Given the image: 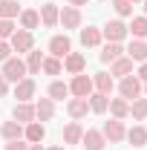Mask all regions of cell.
<instances>
[{
    "mask_svg": "<svg viewBox=\"0 0 147 150\" xmlns=\"http://www.w3.org/2000/svg\"><path fill=\"white\" fill-rule=\"evenodd\" d=\"M18 18H20V29H26V32H32V29L40 26V15H37L35 9H23Z\"/></svg>",
    "mask_w": 147,
    "mask_h": 150,
    "instance_id": "cell-20",
    "label": "cell"
},
{
    "mask_svg": "<svg viewBox=\"0 0 147 150\" xmlns=\"http://www.w3.org/2000/svg\"><path fill=\"white\" fill-rule=\"evenodd\" d=\"M52 115H55V101L52 98H40L35 104V121H52Z\"/></svg>",
    "mask_w": 147,
    "mask_h": 150,
    "instance_id": "cell-12",
    "label": "cell"
},
{
    "mask_svg": "<svg viewBox=\"0 0 147 150\" xmlns=\"http://www.w3.org/2000/svg\"><path fill=\"white\" fill-rule=\"evenodd\" d=\"M26 75H37L40 72V64H43V55H40V52H35V49H32V52H26Z\"/></svg>",
    "mask_w": 147,
    "mask_h": 150,
    "instance_id": "cell-32",
    "label": "cell"
},
{
    "mask_svg": "<svg viewBox=\"0 0 147 150\" xmlns=\"http://www.w3.org/2000/svg\"><path fill=\"white\" fill-rule=\"evenodd\" d=\"M127 32L136 38V40H144L147 38V18L144 15H141V18H133V23L127 26Z\"/></svg>",
    "mask_w": 147,
    "mask_h": 150,
    "instance_id": "cell-26",
    "label": "cell"
},
{
    "mask_svg": "<svg viewBox=\"0 0 147 150\" xmlns=\"http://www.w3.org/2000/svg\"><path fill=\"white\" fill-rule=\"evenodd\" d=\"M112 9L118 12V18H130L133 15V3L130 0H112Z\"/></svg>",
    "mask_w": 147,
    "mask_h": 150,
    "instance_id": "cell-34",
    "label": "cell"
},
{
    "mask_svg": "<svg viewBox=\"0 0 147 150\" xmlns=\"http://www.w3.org/2000/svg\"><path fill=\"white\" fill-rule=\"evenodd\" d=\"M40 69L46 75H61V69H64V64H61V58H43V64H40Z\"/></svg>",
    "mask_w": 147,
    "mask_h": 150,
    "instance_id": "cell-33",
    "label": "cell"
},
{
    "mask_svg": "<svg viewBox=\"0 0 147 150\" xmlns=\"http://www.w3.org/2000/svg\"><path fill=\"white\" fill-rule=\"evenodd\" d=\"M58 23H61L64 29H78V26H81V9H75V6H66V9L58 15Z\"/></svg>",
    "mask_w": 147,
    "mask_h": 150,
    "instance_id": "cell-10",
    "label": "cell"
},
{
    "mask_svg": "<svg viewBox=\"0 0 147 150\" xmlns=\"http://www.w3.org/2000/svg\"><path fill=\"white\" fill-rule=\"evenodd\" d=\"M121 52H124L121 43H107V46L101 49V64H112L115 58H121Z\"/></svg>",
    "mask_w": 147,
    "mask_h": 150,
    "instance_id": "cell-28",
    "label": "cell"
},
{
    "mask_svg": "<svg viewBox=\"0 0 147 150\" xmlns=\"http://www.w3.org/2000/svg\"><path fill=\"white\" fill-rule=\"evenodd\" d=\"M124 139H130V144H133V147H144V144H147V127L136 124L133 130H127V136H124Z\"/></svg>",
    "mask_w": 147,
    "mask_h": 150,
    "instance_id": "cell-25",
    "label": "cell"
},
{
    "mask_svg": "<svg viewBox=\"0 0 147 150\" xmlns=\"http://www.w3.org/2000/svg\"><path fill=\"white\" fill-rule=\"evenodd\" d=\"M49 52H52V58H66L72 52V40L66 35H55L49 40Z\"/></svg>",
    "mask_w": 147,
    "mask_h": 150,
    "instance_id": "cell-8",
    "label": "cell"
},
{
    "mask_svg": "<svg viewBox=\"0 0 147 150\" xmlns=\"http://www.w3.org/2000/svg\"><path fill=\"white\" fill-rule=\"evenodd\" d=\"M35 90H37L35 78L26 75V78H20L18 84H15V98H18V101H29V98H35Z\"/></svg>",
    "mask_w": 147,
    "mask_h": 150,
    "instance_id": "cell-7",
    "label": "cell"
},
{
    "mask_svg": "<svg viewBox=\"0 0 147 150\" xmlns=\"http://www.w3.org/2000/svg\"><path fill=\"white\" fill-rule=\"evenodd\" d=\"M127 58L133 64H144L147 61V40H133L127 46Z\"/></svg>",
    "mask_w": 147,
    "mask_h": 150,
    "instance_id": "cell-17",
    "label": "cell"
},
{
    "mask_svg": "<svg viewBox=\"0 0 147 150\" xmlns=\"http://www.w3.org/2000/svg\"><path fill=\"white\" fill-rule=\"evenodd\" d=\"M144 93H147V87H144Z\"/></svg>",
    "mask_w": 147,
    "mask_h": 150,
    "instance_id": "cell-45",
    "label": "cell"
},
{
    "mask_svg": "<svg viewBox=\"0 0 147 150\" xmlns=\"http://www.w3.org/2000/svg\"><path fill=\"white\" fill-rule=\"evenodd\" d=\"M130 3H139V0H130Z\"/></svg>",
    "mask_w": 147,
    "mask_h": 150,
    "instance_id": "cell-44",
    "label": "cell"
},
{
    "mask_svg": "<svg viewBox=\"0 0 147 150\" xmlns=\"http://www.w3.org/2000/svg\"><path fill=\"white\" fill-rule=\"evenodd\" d=\"M43 136H46V127H43L40 121H29V124L23 127V139H26L29 144H40Z\"/></svg>",
    "mask_w": 147,
    "mask_h": 150,
    "instance_id": "cell-13",
    "label": "cell"
},
{
    "mask_svg": "<svg viewBox=\"0 0 147 150\" xmlns=\"http://www.w3.org/2000/svg\"><path fill=\"white\" fill-rule=\"evenodd\" d=\"M66 112L78 121V118H84V115L90 112V101H87V98H69V101H66Z\"/></svg>",
    "mask_w": 147,
    "mask_h": 150,
    "instance_id": "cell-16",
    "label": "cell"
},
{
    "mask_svg": "<svg viewBox=\"0 0 147 150\" xmlns=\"http://www.w3.org/2000/svg\"><path fill=\"white\" fill-rule=\"evenodd\" d=\"M9 46H12V52H32L35 49V35L26 32V29H15V35L9 38Z\"/></svg>",
    "mask_w": 147,
    "mask_h": 150,
    "instance_id": "cell-1",
    "label": "cell"
},
{
    "mask_svg": "<svg viewBox=\"0 0 147 150\" xmlns=\"http://www.w3.org/2000/svg\"><path fill=\"white\" fill-rule=\"evenodd\" d=\"M136 78H139V81H144V84H147V61L141 64V67H139V75H136Z\"/></svg>",
    "mask_w": 147,
    "mask_h": 150,
    "instance_id": "cell-38",
    "label": "cell"
},
{
    "mask_svg": "<svg viewBox=\"0 0 147 150\" xmlns=\"http://www.w3.org/2000/svg\"><path fill=\"white\" fill-rule=\"evenodd\" d=\"M46 150H64V147H61V144H55V147H46Z\"/></svg>",
    "mask_w": 147,
    "mask_h": 150,
    "instance_id": "cell-42",
    "label": "cell"
},
{
    "mask_svg": "<svg viewBox=\"0 0 147 150\" xmlns=\"http://www.w3.org/2000/svg\"><path fill=\"white\" fill-rule=\"evenodd\" d=\"M101 133H104V139H107L110 144H115V142H121V139L127 136V130H124V121H121V118H110V121H104V127H101Z\"/></svg>",
    "mask_w": 147,
    "mask_h": 150,
    "instance_id": "cell-6",
    "label": "cell"
},
{
    "mask_svg": "<svg viewBox=\"0 0 147 150\" xmlns=\"http://www.w3.org/2000/svg\"><path fill=\"white\" fill-rule=\"evenodd\" d=\"M144 18H147V0H144Z\"/></svg>",
    "mask_w": 147,
    "mask_h": 150,
    "instance_id": "cell-43",
    "label": "cell"
},
{
    "mask_svg": "<svg viewBox=\"0 0 147 150\" xmlns=\"http://www.w3.org/2000/svg\"><path fill=\"white\" fill-rule=\"evenodd\" d=\"M64 69H66L69 75L84 72V69H87V58L81 55V52H69V55L64 58Z\"/></svg>",
    "mask_w": 147,
    "mask_h": 150,
    "instance_id": "cell-14",
    "label": "cell"
},
{
    "mask_svg": "<svg viewBox=\"0 0 147 150\" xmlns=\"http://www.w3.org/2000/svg\"><path fill=\"white\" fill-rule=\"evenodd\" d=\"M127 35H130L127 23H121V20H107V26L101 29V38H107V43H121Z\"/></svg>",
    "mask_w": 147,
    "mask_h": 150,
    "instance_id": "cell-3",
    "label": "cell"
},
{
    "mask_svg": "<svg viewBox=\"0 0 147 150\" xmlns=\"http://www.w3.org/2000/svg\"><path fill=\"white\" fill-rule=\"evenodd\" d=\"M81 144H84L87 150H104L107 139H104V133H101V130H84V136H81Z\"/></svg>",
    "mask_w": 147,
    "mask_h": 150,
    "instance_id": "cell-11",
    "label": "cell"
},
{
    "mask_svg": "<svg viewBox=\"0 0 147 150\" xmlns=\"http://www.w3.org/2000/svg\"><path fill=\"white\" fill-rule=\"evenodd\" d=\"M81 43L84 46H98L101 43V29H95V26H87V29H81Z\"/></svg>",
    "mask_w": 147,
    "mask_h": 150,
    "instance_id": "cell-27",
    "label": "cell"
},
{
    "mask_svg": "<svg viewBox=\"0 0 147 150\" xmlns=\"http://www.w3.org/2000/svg\"><path fill=\"white\" fill-rule=\"evenodd\" d=\"M12 118L20 121V124L26 127L29 121H35V107H32L29 101H18V104H15V110H12Z\"/></svg>",
    "mask_w": 147,
    "mask_h": 150,
    "instance_id": "cell-9",
    "label": "cell"
},
{
    "mask_svg": "<svg viewBox=\"0 0 147 150\" xmlns=\"http://www.w3.org/2000/svg\"><path fill=\"white\" fill-rule=\"evenodd\" d=\"M87 101H90V112H98V115H104L110 107V95H101V93H92Z\"/></svg>",
    "mask_w": 147,
    "mask_h": 150,
    "instance_id": "cell-22",
    "label": "cell"
},
{
    "mask_svg": "<svg viewBox=\"0 0 147 150\" xmlns=\"http://www.w3.org/2000/svg\"><path fill=\"white\" fill-rule=\"evenodd\" d=\"M37 15H40V23H43L46 29H52V26H58V15H61V9H58L55 3H43Z\"/></svg>",
    "mask_w": 147,
    "mask_h": 150,
    "instance_id": "cell-15",
    "label": "cell"
},
{
    "mask_svg": "<svg viewBox=\"0 0 147 150\" xmlns=\"http://www.w3.org/2000/svg\"><path fill=\"white\" fill-rule=\"evenodd\" d=\"M107 110L112 112V118H121L124 121L130 115V101H124V98H110V107Z\"/></svg>",
    "mask_w": 147,
    "mask_h": 150,
    "instance_id": "cell-24",
    "label": "cell"
},
{
    "mask_svg": "<svg viewBox=\"0 0 147 150\" xmlns=\"http://www.w3.org/2000/svg\"><path fill=\"white\" fill-rule=\"evenodd\" d=\"M92 78L90 75H84V72H78V75H72V84H69V93L75 95V98H90L92 95Z\"/></svg>",
    "mask_w": 147,
    "mask_h": 150,
    "instance_id": "cell-4",
    "label": "cell"
},
{
    "mask_svg": "<svg viewBox=\"0 0 147 150\" xmlns=\"http://www.w3.org/2000/svg\"><path fill=\"white\" fill-rule=\"evenodd\" d=\"M118 93H121L124 101L139 98V95H141V81H139L136 75H124V78H121V84H118Z\"/></svg>",
    "mask_w": 147,
    "mask_h": 150,
    "instance_id": "cell-5",
    "label": "cell"
},
{
    "mask_svg": "<svg viewBox=\"0 0 147 150\" xmlns=\"http://www.w3.org/2000/svg\"><path fill=\"white\" fill-rule=\"evenodd\" d=\"M9 93V81H6V78H3V75H0V98H3V95Z\"/></svg>",
    "mask_w": 147,
    "mask_h": 150,
    "instance_id": "cell-39",
    "label": "cell"
},
{
    "mask_svg": "<svg viewBox=\"0 0 147 150\" xmlns=\"http://www.w3.org/2000/svg\"><path fill=\"white\" fill-rule=\"evenodd\" d=\"M130 115H133L136 121H144V118H147V98H133V104H130Z\"/></svg>",
    "mask_w": 147,
    "mask_h": 150,
    "instance_id": "cell-31",
    "label": "cell"
},
{
    "mask_svg": "<svg viewBox=\"0 0 147 150\" xmlns=\"http://www.w3.org/2000/svg\"><path fill=\"white\" fill-rule=\"evenodd\" d=\"M0 136L6 139V142H15V139H23V124L20 121H3V127H0Z\"/></svg>",
    "mask_w": 147,
    "mask_h": 150,
    "instance_id": "cell-18",
    "label": "cell"
},
{
    "mask_svg": "<svg viewBox=\"0 0 147 150\" xmlns=\"http://www.w3.org/2000/svg\"><path fill=\"white\" fill-rule=\"evenodd\" d=\"M110 75H118V78H124V75H133V61H130L127 55L115 58V61H112V67H110Z\"/></svg>",
    "mask_w": 147,
    "mask_h": 150,
    "instance_id": "cell-21",
    "label": "cell"
},
{
    "mask_svg": "<svg viewBox=\"0 0 147 150\" xmlns=\"http://www.w3.org/2000/svg\"><path fill=\"white\" fill-rule=\"evenodd\" d=\"M92 87H95L101 95H110V93H112V87H115V81H112V75H110V72H98L95 78H92Z\"/></svg>",
    "mask_w": 147,
    "mask_h": 150,
    "instance_id": "cell-19",
    "label": "cell"
},
{
    "mask_svg": "<svg viewBox=\"0 0 147 150\" xmlns=\"http://www.w3.org/2000/svg\"><path fill=\"white\" fill-rule=\"evenodd\" d=\"M49 98H52V101H64V98H66V95H69V84H64V81H52V84H49Z\"/></svg>",
    "mask_w": 147,
    "mask_h": 150,
    "instance_id": "cell-29",
    "label": "cell"
},
{
    "mask_svg": "<svg viewBox=\"0 0 147 150\" xmlns=\"http://www.w3.org/2000/svg\"><path fill=\"white\" fill-rule=\"evenodd\" d=\"M69 6H75V9H81V6H87V0H69Z\"/></svg>",
    "mask_w": 147,
    "mask_h": 150,
    "instance_id": "cell-40",
    "label": "cell"
},
{
    "mask_svg": "<svg viewBox=\"0 0 147 150\" xmlns=\"http://www.w3.org/2000/svg\"><path fill=\"white\" fill-rule=\"evenodd\" d=\"M29 150H43V147H40V144H29Z\"/></svg>",
    "mask_w": 147,
    "mask_h": 150,
    "instance_id": "cell-41",
    "label": "cell"
},
{
    "mask_svg": "<svg viewBox=\"0 0 147 150\" xmlns=\"http://www.w3.org/2000/svg\"><path fill=\"white\" fill-rule=\"evenodd\" d=\"M15 29H18L15 20H3L0 18V40H9V38L15 35Z\"/></svg>",
    "mask_w": 147,
    "mask_h": 150,
    "instance_id": "cell-35",
    "label": "cell"
},
{
    "mask_svg": "<svg viewBox=\"0 0 147 150\" xmlns=\"http://www.w3.org/2000/svg\"><path fill=\"white\" fill-rule=\"evenodd\" d=\"M12 58V46H9V40H0V61H9Z\"/></svg>",
    "mask_w": 147,
    "mask_h": 150,
    "instance_id": "cell-37",
    "label": "cell"
},
{
    "mask_svg": "<svg viewBox=\"0 0 147 150\" xmlns=\"http://www.w3.org/2000/svg\"><path fill=\"white\" fill-rule=\"evenodd\" d=\"M3 78L6 81H15L18 84L20 78H26V61H20V58H9V61H3Z\"/></svg>",
    "mask_w": 147,
    "mask_h": 150,
    "instance_id": "cell-2",
    "label": "cell"
},
{
    "mask_svg": "<svg viewBox=\"0 0 147 150\" xmlns=\"http://www.w3.org/2000/svg\"><path fill=\"white\" fill-rule=\"evenodd\" d=\"M18 15H20L18 0H0V18L3 20H15Z\"/></svg>",
    "mask_w": 147,
    "mask_h": 150,
    "instance_id": "cell-30",
    "label": "cell"
},
{
    "mask_svg": "<svg viewBox=\"0 0 147 150\" xmlns=\"http://www.w3.org/2000/svg\"><path fill=\"white\" fill-rule=\"evenodd\" d=\"M81 136H84V127H81L78 121H69V124L64 127V142H66V144H81Z\"/></svg>",
    "mask_w": 147,
    "mask_h": 150,
    "instance_id": "cell-23",
    "label": "cell"
},
{
    "mask_svg": "<svg viewBox=\"0 0 147 150\" xmlns=\"http://www.w3.org/2000/svg\"><path fill=\"white\" fill-rule=\"evenodd\" d=\"M6 150H29V142L26 139H15V142H9Z\"/></svg>",
    "mask_w": 147,
    "mask_h": 150,
    "instance_id": "cell-36",
    "label": "cell"
}]
</instances>
